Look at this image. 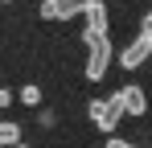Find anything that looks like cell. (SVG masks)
Returning <instances> with one entry per match:
<instances>
[{"mask_svg": "<svg viewBox=\"0 0 152 148\" xmlns=\"http://www.w3.org/2000/svg\"><path fill=\"white\" fill-rule=\"evenodd\" d=\"M21 103L37 107V103H41V86H21Z\"/></svg>", "mask_w": 152, "mask_h": 148, "instance_id": "cell-8", "label": "cell"}, {"mask_svg": "<svg viewBox=\"0 0 152 148\" xmlns=\"http://www.w3.org/2000/svg\"><path fill=\"white\" fill-rule=\"evenodd\" d=\"M37 123H41V127H53L58 119H53V111H41V115H37Z\"/></svg>", "mask_w": 152, "mask_h": 148, "instance_id": "cell-10", "label": "cell"}, {"mask_svg": "<svg viewBox=\"0 0 152 148\" xmlns=\"http://www.w3.org/2000/svg\"><path fill=\"white\" fill-rule=\"evenodd\" d=\"M107 148H136V144H127V140H119V136H107Z\"/></svg>", "mask_w": 152, "mask_h": 148, "instance_id": "cell-11", "label": "cell"}, {"mask_svg": "<svg viewBox=\"0 0 152 148\" xmlns=\"http://www.w3.org/2000/svg\"><path fill=\"white\" fill-rule=\"evenodd\" d=\"M148 58H152V41H148V37H136V41L119 53V66H124V70H140Z\"/></svg>", "mask_w": 152, "mask_h": 148, "instance_id": "cell-4", "label": "cell"}, {"mask_svg": "<svg viewBox=\"0 0 152 148\" xmlns=\"http://www.w3.org/2000/svg\"><path fill=\"white\" fill-rule=\"evenodd\" d=\"M140 37H148V41H152V12L144 17V21H140Z\"/></svg>", "mask_w": 152, "mask_h": 148, "instance_id": "cell-9", "label": "cell"}, {"mask_svg": "<svg viewBox=\"0 0 152 148\" xmlns=\"http://www.w3.org/2000/svg\"><path fill=\"white\" fill-rule=\"evenodd\" d=\"M86 29H82V41L91 45V41H99V37H107V4L103 0H91L86 8Z\"/></svg>", "mask_w": 152, "mask_h": 148, "instance_id": "cell-3", "label": "cell"}, {"mask_svg": "<svg viewBox=\"0 0 152 148\" xmlns=\"http://www.w3.org/2000/svg\"><path fill=\"white\" fill-rule=\"evenodd\" d=\"M82 12V0H41V17L45 21H70Z\"/></svg>", "mask_w": 152, "mask_h": 148, "instance_id": "cell-5", "label": "cell"}, {"mask_svg": "<svg viewBox=\"0 0 152 148\" xmlns=\"http://www.w3.org/2000/svg\"><path fill=\"white\" fill-rule=\"evenodd\" d=\"M0 4H8V0H0Z\"/></svg>", "mask_w": 152, "mask_h": 148, "instance_id": "cell-15", "label": "cell"}, {"mask_svg": "<svg viewBox=\"0 0 152 148\" xmlns=\"http://www.w3.org/2000/svg\"><path fill=\"white\" fill-rule=\"evenodd\" d=\"M107 66H111V41L99 37V41L86 45V82H99L107 74Z\"/></svg>", "mask_w": 152, "mask_h": 148, "instance_id": "cell-2", "label": "cell"}, {"mask_svg": "<svg viewBox=\"0 0 152 148\" xmlns=\"http://www.w3.org/2000/svg\"><path fill=\"white\" fill-rule=\"evenodd\" d=\"M86 115L95 119V127H99V132L115 136L119 119L127 115V103H124V86H119V91H115L111 99H91V103H86Z\"/></svg>", "mask_w": 152, "mask_h": 148, "instance_id": "cell-1", "label": "cell"}, {"mask_svg": "<svg viewBox=\"0 0 152 148\" xmlns=\"http://www.w3.org/2000/svg\"><path fill=\"white\" fill-rule=\"evenodd\" d=\"M8 103H12V91H8V86H0V107H8Z\"/></svg>", "mask_w": 152, "mask_h": 148, "instance_id": "cell-12", "label": "cell"}, {"mask_svg": "<svg viewBox=\"0 0 152 148\" xmlns=\"http://www.w3.org/2000/svg\"><path fill=\"white\" fill-rule=\"evenodd\" d=\"M12 144H21V127L8 123V119H0V148H12Z\"/></svg>", "mask_w": 152, "mask_h": 148, "instance_id": "cell-7", "label": "cell"}, {"mask_svg": "<svg viewBox=\"0 0 152 148\" xmlns=\"http://www.w3.org/2000/svg\"><path fill=\"white\" fill-rule=\"evenodd\" d=\"M12 148H25V144H12Z\"/></svg>", "mask_w": 152, "mask_h": 148, "instance_id": "cell-14", "label": "cell"}, {"mask_svg": "<svg viewBox=\"0 0 152 148\" xmlns=\"http://www.w3.org/2000/svg\"><path fill=\"white\" fill-rule=\"evenodd\" d=\"M86 4H91V0H82V8H86Z\"/></svg>", "mask_w": 152, "mask_h": 148, "instance_id": "cell-13", "label": "cell"}, {"mask_svg": "<svg viewBox=\"0 0 152 148\" xmlns=\"http://www.w3.org/2000/svg\"><path fill=\"white\" fill-rule=\"evenodd\" d=\"M124 103H127V115H144L148 111V95H144V86H124Z\"/></svg>", "mask_w": 152, "mask_h": 148, "instance_id": "cell-6", "label": "cell"}]
</instances>
